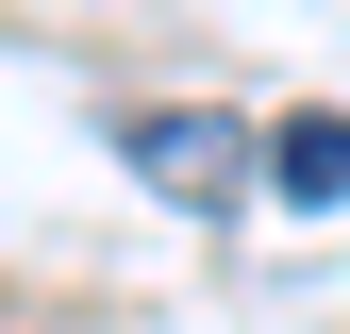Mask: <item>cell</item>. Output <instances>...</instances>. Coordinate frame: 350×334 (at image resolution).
Listing matches in <instances>:
<instances>
[{
  "label": "cell",
  "instance_id": "6da1fadb",
  "mask_svg": "<svg viewBox=\"0 0 350 334\" xmlns=\"http://www.w3.org/2000/svg\"><path fill=\"white\" fill-rule=\"evenodd\" d=\"M117 167H134L150 201H184V218H234L250 184H267V134L217 101H117Z\"/></svg>",
  "mask_w": 350,
  "mask_h": 334
},
{
  "label": "cell",
  "instance_id": "7a4b0ae2",
  "mask_svg": "<svg viewBox=\"0 0 350 334\" xmlns=\"http://www.w3.org/2000/svg\"><path fill=\"white\" fill-rule=\"evenodd\" d=\"M267 184L300 201V218H334V201H350V117H284V134H267Z\"/></svg>",
  "mask_w": 350,
  "mask_h": 334
}]
</instances>
